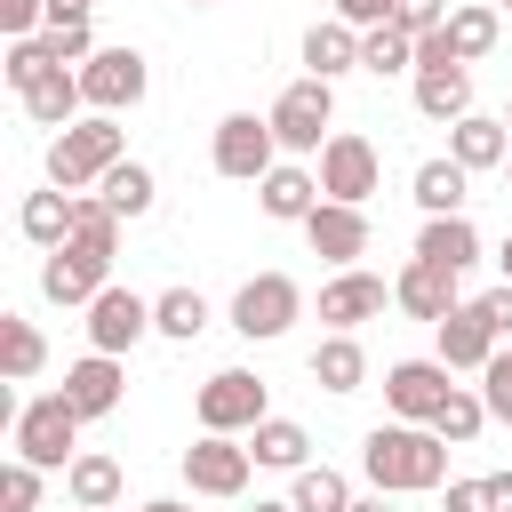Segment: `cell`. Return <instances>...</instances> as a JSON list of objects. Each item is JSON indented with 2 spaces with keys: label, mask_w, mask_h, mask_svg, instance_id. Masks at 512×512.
Instances as JSON below:
<instances>
[{
  "label": "cell",
  "mask_w": 512,
  "mask_h": 512,
  "mask_svg": "<svg viewBox=\"0 0 512 512\" xmlns=\"http://www.w3.org/2000/svg\"><path fill=\"white\" fill-rule=\"evenodd\" d=\"M480 304H488V320H496V336H512V280H504V288H488Z\"/></svg>",
  "instance_id": "bcb514c9"
},
{
  "label": "cell",
  "mask_w": 512,
  "mask_h": 512,
  "mask_svg": "<svg viewBox=\"0 0 512 512\" xmlns=\"http://www.w3.org/2000/svg\"><path fill=\"white\" fill-rule=\"evenodd\" d=\"M336 16L360 24V32H376V24H392V0H336Z\"/></svg>",
  "instance_id": "ee69618b"
},
{
  "label": "cell",
  "mask_w": 512,
  "mask_h": 512,
  "mask_svg": "<svg viewBox=\"0 0 512 512\" xmlns=\"http://www.w3.org/2000/svg\"><path fill=\"white\" fill-rule=\"evenodd\" d=\"M456 280H464V272H448V264H432V256H408L400 280H392V304H400L408 320H448V312L464 304Z\"/></svg>",
  "instance_id": "5bb4252c"
},
{
  "label": "cell",
  "mask_w": 512,
  "mask_h": 512,
  "mask_svg": "<svg viewBox=\"0 0 512 512\" xmlns=\"http://www.w3.org/2000/svg\"><path fill=\"white\" fill-rule=\"evenodd\" d=\"M392 24H400L408 40H424V32L448 24V0H392Z\"/></svg>",
  "instance_id": "60d3db41"
},
{
  "label": "cell",
  "mask_w": 512,
  "mask_h": 512,
  "mask_svg": "<svg viewBox=\"0 0 512 512\" xmlns=\"http://www.w3.org/2000/svg\"><path fill=\"white\" fill-rule=\"evenodd\" d=\"M448 160H464L472 176H480V168H504V160H512V136H504V120H488V112H464V120H448Z\"/></svg>",
  "instance_id": "ffe728a7"
},
{
  "label": "cell",
  "mask_w": 512,
  "mask_h": 512,
  "mask_svg": "<svg viewBox=\"0 0 512 512\" xmlns=\"http://www.w3.org/2000/svg\"><path fill=\"white\" fill-rule=\"evenodd\" d=\"M448 376H456L448 360H392V368H384V400H392V416H400V424H432L440 400L456 392Z\"/></svg>",
  "instance_id": "30bf717a"
},
{
  "label": "cell",
  "mask_w": 512,
  "mask_h": 512,
  "mask_svg": "<svg viewBox=\"0 0 512 512\" xmlns=\"http://www.w3.org/2000/svg\"><path fill=\"white\" fill-rule=\"evenodd\" d=\"M440 512H496V488L488 480H448V504Z\"/></svg>",
  "instance_id": "b9f144b4"
},
{
  "label": "cell",
  "mask_w": 512,
  "mask_h": 512,
  "mask_svg": "<svg viewBox=\"0 0 512 512\" xmlns=\"http://www.w3.org/2000/svg\"><path fill=\"white\" fill-rule=\"evenodd\" d=\"M248 448L232 440V432H200L192 448H184V480H192V496H240L248 488Z\"/></svg>",
  "instance_id": "8fae6325"
},
{
  "label": "cell",
  "mask_w": 512,
  "mask_h": 512,
  "mask_svg": "<svg viewBox=\"0 0 512 512\" xmlns=\"http://www.w3.org/2000/svg\"><path fill=\"white\" fill-rule=\"evenodd\" d=\"M16 224H24V240H32V248H64V240H72V192H64V184H48V192H24Z\"/></svg>",
  "instance_id": "4316f807"
},
{
  "label": "cell",
  "mask_w": 512,
  "mask_h": 512,
  "mask_svg": "<svg viewBox=\"0 0 512 512\" xmlns=\"http://www.w3.org/2000/svg\"><path fill=\"white\" fill-rule=\"evenodd\" d=\"M496 16H504L496 0H464V8H448V24H440V32H448V48H456L464 64H480V56L496 48V32H504Z\"/></svg>",
  "instance_id": "f1b7e54d"
},
{
  "label": "cell",
  "mask_w": 512,
  "mask_h": 512,
  "mask_svg": "<svg viewBox=\"0 0 512 512\" xmlns=\"http://www.w3.org/2000/svg\"><path fill=\"white\" fill-rule=\"evenodd\" d=\"M424 64H464V56L448 48V32H424V40H416V72H424Z\"/></svg>",
  "instance_id": "f6af8a7d"
},
{
  "label": "cell",
  "mask_w": 512,
  "mask_h": 512,
  "mask_svg": "<svg viewBox=\"0 0 512 512\" xmlns=\"http://www.w3.org/2000/svg\"><path fill=\"white\" fill-rule=\"evenodd\" d=\"M112 280V256H88L80 240H64V248H48V264H40V296L48 304H96V288Z\"/></svg>",
  "instance_id": "7c38bea8"
},
{
  "label": "cell",
  "mask_w": 512,
  "mask_h": 512,
  "mask_svg": "<svg viewBox=\"0 0 512 512\" xmlns=\"http://www.w3.org/2000/svg\"><path fill=\"white\" fill-rule=\"evenodd\" d=\"M144 88H152L144 48H96V56L80 64V96H88V112H128V104H144Z\"/></svg>",
  "instance_id": "ba28073f"
},
{
  "label": "cell",
  "mask_w": 512,
  "mask_h": 512,
  "mask_svg": "<svg viewBox=\"0 0 512 512\" xmlns=\"http://www.w3.org/2000/svg\"><path fill=\"white\" fill-rule=\"evenodd\" d=\"M200 432H256L264 416H272V400H264V376H248V368H216L208 384H200Z\"/></svg>",
  "instance_id": "52a82bcc"
},
{
  "label": "cell",
  "mask_w": 512,
  "mask_h": 512,
  "mask_svg": "<svg viewBox=\"0 0 512 512\" xmlns=\"http://www.w3.org/2000/svg\"><path fill=\"white\" fill-rule=\"evenodd\" d=\"M496 8H512V0H496Z\"/></svg>",
  "instance_id": "9f6ffc18"
},
{
  "label": "cell",
  "mask_w": 512,
  "mask_h": 512,
  "mask_svg": "<svg viewBox=\"0 0 512 512\" xmlns=\"http://www.w3.org/2000/svg\"><path fill=\"white\" fill-rule=\"evenodd\" d=\"M480 424H496V416H488V400H480V392H464V384H456V392L440 400V416H432V432H440L448 448H472V440H480Z\"/></svg>",
  "instance_id": "836d02e7"
},
{
  "label": "cell",
  "mask_w": 512,
  "mask_h": 512,
  "mask_svg": "<svg viewBox=\"0 0 512 512\" xmlns=\"http://www.w3.org/2000/svg\"><path fill=\"white\" fill-rule=\"evenodd\" d=\"M80 424H88V416H80V408L64 400V384H56V392H40V400L16 408V456H32L40 472H64L72 448H80Z\"/></svg>",
  "instance_id": "3957f363"
},
{
  "label": "cell",
  "mask_w": 512,
  "mask_h": 512,
  "mask_svg": "<svg viewBox=\"0 0 512 512\" xmlns=\"http://www.w3.org/2000/svg\"><path fill=\"white\" fill-rule=\"evenodd\" d=\"M304 240H312V256H328V264L344 272V264L368 256V216H360L352 200H320V208L304 216Z\"/></svg>",
  "instance_id": "9a60e30c"
},
{
  "label": "cell",
  "mask_w": 512,
  "mask_h": 512,
  "mask_svg": "<svg viewBox=\"0 0 512 512\" xmlns=\"http://www.w3.org/2000/svg\"><path fill=\"white\" fill-rule=\"evenodd\" d=\"M488 488H496V512H512V472H488Z\"/></svg>",
  "instance_id": "c3c4849f"
},
{
  "label": "cell",
  "mask_w": 512,
  "mask_h": 512,
  "mask_svg": "<svg viewBox=\"0 0 512 512\" xmlns=\"http://www.w3.org/2000/svg\"><path fill=\"white\" fill-rule=\"evenodd\" d=\"M32 24H48V0H0V32L8 40H24Z\"/></svg>",
  "instance_id": "7bdbcfd3"
},
{
  "label": "cell",
  "mask_w": 512,
  "mask_h": 512,
  "mask_svg": "<svg viewBox=\"0 0 512 512\" xmlns=\"http://www.w3.org/2000/svg\"><path fill=\"white\" fill-rule=\"evenodd\" d=\"M64 496H72L80 512H112V504H120V464H112V456H72V464H64Z\"/></svg>",
  "instance_id": "4dcf8cb0"
},
{
  "label": "cell",
  "mask_w": 512,
  "mask_h": 512,
  "mask_svg": "<svg viewBox=\"0 0 512 512\" xmlns=\"http://www.w3.org/2000/svg\"><path fill=\"white\" fill-rule=\"evenodd\" d=\"M88 8H96V0H48V24H80Z\"/></svg>",
  "instance_id": "7dc6e473"
},
{
  "label": "cell",
  "mask_w": 512,
  "mask_h": 512,
  "mask_svg": "<svg viewBox=\"0 0 512 512\" xmlns=\"http://www.w3.org/2000/svg\"><path fill=\"white\" fill-rule=\"evenodd\" d=\"M360 472H368V488H384V496H424V488L448 480V440H440L432 424H376V432L360 440Z\"/></svg>",
  "instance_id": "6da1fadb"
},
{
  "label": "cell",
  "mask_w": 512,
  "mask_h": 512,
  "mask_svg": "<svg viewBox=\"0 0 512 512\" xmlns=\"http://www.w3.org/2000/svg\"><path fill=\"white\" fill-rule=\"evenodd\" d=\"M408 192H416L424 216H464V200H472V168H464V160H424Z\"/></svg>",
  "instance_id": "603a6c76"
},
{
  "label": "cell",
  "mask_w": 512,
  "mask_h": 512,
  "mask_svg": "<svg viewBox=\"0 0 512 512\" xmlns=\"http://www.w3.org/2000/svg\"><path fill=\"white\" fill-rule=\"evenodd\" d=\"M320 200H328V192H320V176H312V168H288V160H280V168L256 184V208H264L272 224H304Z\"/></svg>",
  "instance_id": "d6986e66"
},
{
  "label": "cell",
  "mask_w": 512,
  "mask_h": 512,
  "mask_svg": "<svg viewBox=\"0 0 512 512\" xmlns=\"http://www.w3.org/2000/svg\"><path fill=\"white\" fill-rule=\"evenodd\" d=\"M248 456H256V464H272V472H304V456H312V432H304L296 416H264V424L248 432Z\"/></svg>",
  "instance_id": "83f0119b"
},
{
  "label": "cell",
  "mask_w": 512,
  "mask_h": 512,
  "mask_svg": "<svg viewBox=\"0 0 512 512\" xmlns=\"http://www.w3.org/2000/svg\"><path fill=\"white\" fill-rule=\"evenodd\" d=\"M504 168H512V160H504Z\"/></svg>",
  "instance_id": "6f0895ef"
},
{
  "label": "cell",
  "mask_w": 512,
  "mask_h": 512,
  "mask_svg": "<svg viewBox=\"0 0 512 512\" xmlns=\"http://www.w3.org/2000/svg\"><path fill=\"white\" fill-rule=\"evenodd\" d=\"M144 328H152V296H136V288H120V280H104V288H96V304H88V344H96V352H128Z\"/></svg>",
  "instance_id": "4fadbf2b"
},
{
  "label": "cell",
  "mask_w": 512,
  "mask_h": 512,
  "mask_svg": "<svg viewBox=\"0 0 512 512\" xmlns=\"http://www.w3.org/2000/svg\"><path fill=\"white\" fill-rule=\"evenodd\" d=\"M376 176H384V160H376L368 136L336 128V136L320 144V192H328V200H352V208H360V200L376 192Z\"/></svg>",
  "instance_id": "9c48e42d"
},
{
  "label": "cell",
  "mask_w": 512,
  "mask_h": 512,
  "mask_svg": "<svg viewBox=\"0 0 512 512\" xmlns=\"http://www.w3.org/2000/svg\"><path fill=\"white\" fill-rule=\"evenodd\" d=\"M416 112L424 120H464L472 112V64H424L416 72Z\"/></svg>",
  "instance_id": "44dd1931"
},
{
  "label": "cell",
  "mask_w": 512,
  "mask_h": 512,
  "mask_svg": "<svg viewBox=\"0 0 512 512\" xmlns=\"http://www.w3.org/2000/svg\"><path fill=\"white\" fill-rule=\"evenodd\" d=\"M504 128H512V112H504Z\"/></svg>",
  "instance_id": "11a10c76"
},
{
  "label": "cell",
  "mask_w": 512,
  "mask_h": 512,
  "mask_svg": "<svg viewBox=\"0 0 512 512\" xmlns=\"http://www.w3.org/2000/svg\"><path fill=\"white\" fill-rule=\"evenodd\" d=\"M112 160H128V128H120V112H88V120H72V128L48 136V184H64V192L104 184Z\"/></svg>",
  "instance_id": "7a4b0ae2"
},
{
  "label": "cell",
  "mask_w": 512,
  "mask_h": 512,
  "mask_svg": "<svg viewBox=\"0 0 512 512\" xmlns=\"http://www.w3.org/2000/svg\"><path fill=\"white\" fill-rule=\"evenodd\" d=\"M312 384H320V392H360V384H368V352L352 344V328H328V336H320Z\"/></svg>",
  "instance_id": "d4e9b609"
},
{
  "label": "cell",
  "mask_w": 512,
  "mask_h": 512,
  "mask_svg": "<svg viewBox=\"0 0 512 512\" xmlns=\"http://www.w3.org/2000/svg\"><path fill=\"white\" fill-rule=\"evenodd\" d=\"M352 512H392V504H384V488H376V496H352Z\"/></svg>",
  "instance_id": "681fc988"
},
{
  "label": "cell",
  "mask_w": 512,
  "mask_h": 512,
  "mask_svg": "<svg viewBox=\"0 0 512 512\" xmlns=\"http://www.w3.org/2000/svg\"><path fill=\"white\" fill-rule=\"evenodd\" d=\"M304 64H312L320 80H344V72H360V24H344V16L312 24V32H304Z\"/></svg>",
  "instance_id": "7402d4cb"
},
{
  "label": "cell",
  "mask_w": 512,
  "mask_h": 512,
  "mask_svg": "<svg viewBox=\"0 0 512 512\" xmlns=\"http://www.w3.org/2000/svg\"><path fill=\"white\" fill-rule=\"evenodd\" d=\"M96 192H104V200H112V208H120V216H144V208H152V192H160V184H152V168H144V160H112V168H104V184H96Z\"/></svg>",
  "instance_id": "e575fe53"
},
{
  "label": "cell",
  "mask_w": 512,
  "mask_h": 512,
  "mask_svg": "<svg viewBox=\"0 0 512 512\" xmlns=\"http://www.w3.org/2000/svg\"><path fill=\"white\" fill-rule=\"evenodd\" d=\"M0 72H8V88H16V96H24L32 80H48V72H56V48H48V32H24V40H8Z\"/></svg>",
  "instance_id": "8d00e7d4"
},
{
  "label": "cell",
  "mask_w": 512,
  "mask_h": 512,
  "mask_svg": "<svg viewBox=\"0 0 512 512\" xmlns=\"http://www.w3.org/2000/svg\"><path fill=\"white\" fill-rule=\"evenodd\" d=\"M296 312H304V288H296L288 272H256V280H240V296H232V328H240L248 344L288 336V328H296Z\"/></svg>",
  "instance_id": "5b68a950"
},
{
  "label": "cell",
  "mask_w": 512,
  "mask_h": 512,
  "mask_svg": "<svg viewBox=\"0 0 512 512\" xmlns=\"http://www.w3.org/2000/svg\"><path fill=\"white\" fill-rule=\"evenodd\" d=\"M272 152H280L272 120H256V112H224V120H216V152H208L216 176H232V184H264V176L280 168Z\"/></svg>",
  "instance_id": "8992f818"
},
{
  "label": "cell",
  "mask_w": 512,
  "mask_h": 512,
  "mask_svg": "<svg viewBox=\"0 0 512 512\" xmlns=\"http://www.w3.org/2000/svg\"><path fill=\"white\" fill-rule=\"evenodd\" d=\"M496 272H504V280H512V232H504V248H496Z\"/></svg>",
  "instance_id": "f907efd6"
},
{
  "label": "cell",
  "mask_w": 512,
  "mask_h": 512,
  "mask_svg": "<svg viewBox=\"0 0 512 512\" xmlns=\"http://www.w3.org/2000/svg\"><path fill=\"white\" fill-rule=\"evenodd\" d=\"M480 400H488L496 424H512V352H504V344H496V360L480 368Z\"/></svg>",
  "instance_id": "f35d334b"
},
{
  "label": "cell",
  "mask_w": 512,
  "mask_h": 512,
  "mask_svg": "<svg viewBox=\"0 0 512 512\" xmlns=\"http://www.w3.org/2000/svg\"><path fill=\"white\" fill-rule=\"evenodd\" d=\"M288 504H296V512H352V488H344V472L304 464V472H296V488H288Z\"/></svg>",
  "instance_id": "d590c367"
},
{
  "label": "cell",
  "mask_w": 512,
  "mask_h": 512,
  "mask_svg": "<svg viewBox=\"0 0 512 512\" xmlns=\"http://www.w3.org/2000/svg\"><path fill=\"white\" fill-rule=\"evenodd\" d=\"M120 392H128L120 352H96V344H88V360H72V368H64V400H72L80 416H112V408H120Z\"/></svg>",
  "instance_id": "e0dca14e"
},
{
  "label": "cell",
  "mask_w": 512,
  "mask_h": 512,
  "mask_svg": "<svg viewBox=\"0 0 512 512\" xmlns=\"http://www.w3.org/2000/svg\"><path fill=\"white\" fill-rule=\"evenodd\" d=\"M248 512H296V504H264V496H256V504H248Z\"/></svg>",
  "instance_id": "f5cc1de1"
},
{
  "label": "cell",
  "mask_w": 512,
  "mask_h": 512,
  "mask_svg": "<svg viewBox=\"0 0 512 512\" xmlns=\"http://www.w3.org/2000/svg\"><path fill=\"white\" fill-rule=\"evenodd\" d=\"M0 512H40V464L32 456H16L0 472Z\"/></svg>",
  "instance_id": "74e56055"
},
{
  "label": "cell",
  "mask_w": 512,
  "mask_h": 512,
  "mask_svg": "<svg viewBox=\"0 0 512 512\" xmlns=\"http://www.w3.org/2000/svg\"><path fill=\"white\" fill-rule=\"evenodd\" d=\"M144 512H192V504H176V496H152V504H144Z\"/></svg>",
  "instance_id": "816d5d0a"
},
{
  "label": "cell",
  "mask_w": 512,
  "mask_h": 512,
  "mask_svg": "<svg viewBox=\"0 0 512 512\" xmlns=\"http://www.w3.org/2000/svg\"><path fill=\"white\" fill-rule=\"evenodd\" d=\"M40 32H48L56 64H88V56H96V32H88V16H80V24H40Z\"/></svg>",
  "instance_id": "ab89813d"
},
{
  "label": "cell",
  "mask_w": 512,
  "mask_h": 512,
  "mask_svg": "<svg viewBox=\"0 0 512 512\" xmlns=\"http://www.w3.org/2000/svg\"><path fill=\"white\" fill-rule=\"evenodd\" d=\"M264 120H272L280 152H320V144H328V120H336V80H320V72L288 80V88H280V104H272Z\"/></svg>",
  "instance_id": "277c9868"
},
{
  "label": "cell",
  "mask_w": 512,
  "mask_h": 512,
  "mask_svg": "<svg viewBox=\"0 0 512 512\" xmlns=\"http://www.w3.org/2000/svg\"><path fill=\"white\" fill-rule=\"evenodd\" d=\"M360 72H376V80H392V72H416V40H408L400 24H376V32H360Z\"/></svg>",
  "instance_id": "d6a6232c"
},
{
  "label": "cell",
  "mask_w": 512,
  "mask_h": 512,
  "mask_svg": "<svg viewBox=\"0 0 512 512\" xmlns=\"http://www.w3.org/2000/svg\"><path fill=\"white\" fill-rule=\"evenodd\" d=\"M432 328H440V360H448V368H488V360H496V344H504L480 296H472V304H456V312H448V320H432Z\"/></svg>",
  "instance_id": "2e32d148"
},
{
  "label": "cell",
  "mask_w": 512,
  "mask_h": 512,
  "mask_svg": "<svg viewBox=\"0 0 512 512\" xmlns=\"http://www.w3.org/2000/svg\"><path fill=\"white\" fill-rule=\"evenodd\" d=\"M152 328L176 336V344H192V336L208 328V296H200V288H160V296H152Z\"/></svg>",
  "instance_id": "1f68e13d"
},
{
  "label": "cell",
  "mask_w": 512,
  "mask_h": 512,
  "mask_svg": "<svg viewBox=\"0 0 512 512\" xmlns=\"http://www.w3.org/2000/svg\"><path fill=\"white\" fill-rule=\"evenodd\" d=\"M384 296H392V288H384L376 272L344 264V272L320 288V320H328V328H360V320H376V312H384Z\"/></svg>",
  "instance_id": "ac0fdd59"
},
{
  "label": "cell",
  "mask_w": 512,
  "mask_h": 512,
  "mask_svg": "<svg viewBox=\"0 0 512 512\" xmlns=\"http://www.w3.org/2000/svg\"><path fill=\"white\" fill-rule=\"evenodd\" d=\"M48 368V344H40V328L24 320V312H0V376L8 384H32Z\"/></svg>",
  "instance_id": "f546056e"
},
{
  "label": "cell",
  "mask_w": 512,
  "mask_h": 512,
  "mask_svg": "<svg viewBox=\"0 0 512 512\" xmlns=\"http://www.w3.org/2000/svg\"><path fill=\"white\" fill-rule=\"evenodd\" d=\"M192 8H208V0H192Z\"/></svg>",
  "instance_id": "db71d44e"
},
{
  "label": "cell",
  "mask_w": 512,
  "mask_h": 512,
  "mask_svg": "<svg viewBox=\"0 0 512 512\" xmlns=\"http://www.w3.org/2000/svg\"><path fill=\"white\" fill-rule=\"evenodd\" d=\"M16 104L32 112V128H72V112H80L88 96H80V72H64V64H56V72H48V80H32Z\"/></svg>",
  "instance_id": "484cf974"
},
{
  "label": "cell",
  "mask_w": 512,
  "mask_h": 512,
  "mask_svg": "<svg viewBox=\"0 0 512 512\" xmlns=\"http://www.w3.org/2000/svg\"><path fill=\"white\" fill-rule=\"evenodd\" d=\"M416 256H432V264H448V272H472V264H480V232H472V216H424Z\"/></svg>",
  "instance_id": "cb8c5ba5"
}]
</instances>
